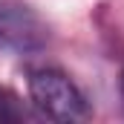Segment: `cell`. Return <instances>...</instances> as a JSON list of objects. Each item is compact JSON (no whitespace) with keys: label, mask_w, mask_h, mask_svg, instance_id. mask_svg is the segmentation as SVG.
Wrapping results in <instances>:
<instances>
[{"label":"cell","mask_w":124,"mask_h":124,"mask_svg":"<svg viewBox=\"0 0 124 124\" xmlns=\"http://www.w3.org/2000/svg\"><path fill=\"white\" fill-rule=\"evenodd\" d=\"M29 98L35 110L52 121H84L90 116V104L84 93L58 69H35L29 72Z\"/></svg>","instance_id":"1"},{"label":"cell","mask_w":124,"mask_h":124,"mask_svg":"<svg viewBox=\"0 0 124 124\" xmlns=\"http://www.w3.org/2000/svg\"><path fill=\"white\" fill-rule=\"evenodd\" d=\"M49 29L23 0H0V43L15 52H38L46 46Z\"/></svg>","instance_id":"2"},{"label":"cell","mask_w":124,"mask_h":124,"mask_svg":"<svg viewBox=\"0 0 124 124\" xmlns=\"http://www.w3.org/2000/svg\"><path fill=\"white\" fill-rule=\"evenodd\" d=\"M26 118H29V110L9 93V90L0 87V124H6V121H26Z\"/></svg>","instance_id":"3"},{"label":"cell","mask_w":124,"mask_h":124,"mask_svg":"<svg viewBox=\"0 0 124 124\" xmlns=\"http://www.w3.org/2000/svg\"><path fill=\"white\" fill-rule=\"evenodd\" d=\"M121 98H124V75H121Z\"/></svg>","instance_id":"4"}]
</instances>
